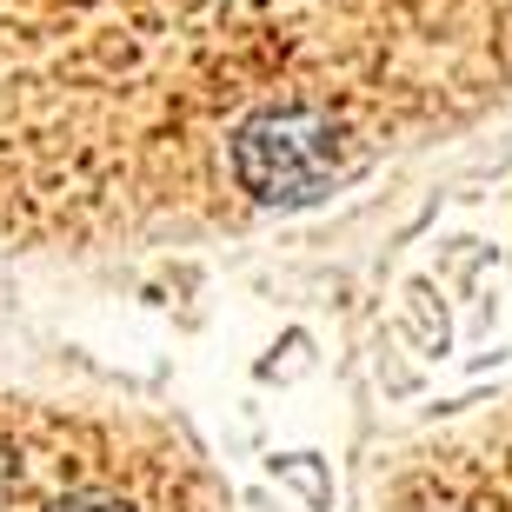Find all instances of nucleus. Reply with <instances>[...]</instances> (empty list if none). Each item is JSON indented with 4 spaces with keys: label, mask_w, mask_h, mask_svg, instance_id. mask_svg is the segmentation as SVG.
Returning <instances> with one entry per match:
<instances>
[{
    "label": "nucleus",
    "mask_w": 512,
    "mask_h": 512,
    "mask_svg": "<svg viewBox=\"0 0 512 512\" xmlns=\"http://www.w3.org/2000/svg\"><path fill=\"white\" fill-rule=\"evenodd\" d=\"M0 512H227L160 426L0 399Z\"/></svg>",
    "instance_id": "1"
}]
</instances>
